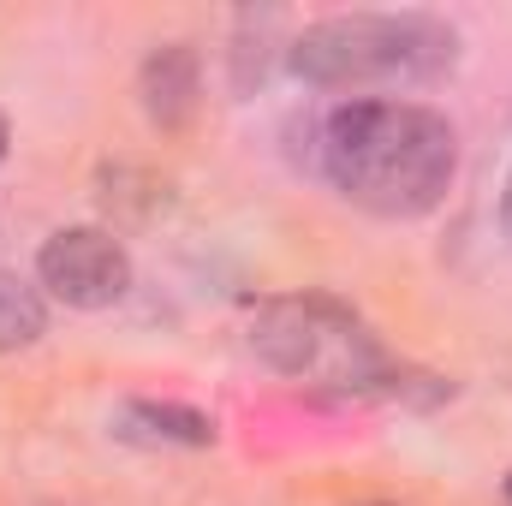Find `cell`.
<instances>
[{
    "label": "cell",
    "instance_id": "obj_1",
    "mask_svg": "<svg viewBox=\"0 0 512 506\" xmlns=\"http://www.w3.org/2000/svg\"><path fill=\"white\" fill-rule=\"evenodd\" d=\"M453 161H459L453 126L417 102H346L322 126L328 179L387 221L429 215L453 185Z\"/></svg>",
    "mask_w": 512,
    "mask_h": 506
},
{
    "label": "cell",
    "instance_id": "obj_2",
    "mask_svg": "<svg viewBox=\"0 0 512 506\" xmlns=\"http://www.w3.org/2000/svg\"><path fill=\"white\" fill-rule=\"evenodd\" d=\"M286 60L304 84L328 90L370 78H429L453 60V30L423 12H346L310 24Z\"/></svg>",
    "mask_w": 512,
    "mask_h": 506
},
{
    "label": "cell",
    "instance_id": "obj_3",
    "mask_svg": "<svg viewBox=\"0 0 512 506\" xmlns=\"http://www.w3.org/2000/svg\"><path fill=\"white\" fill-rule=\"evenodd\" d=\"M256 352L286 376H322L340 387H370L382 376L376 340L328 298H280L256 316Z\"/></svg>",
    "mask_w": 512,
    "mask_h": 506
},
{
    "label": "cell",
    "instance_id": "obj_4",
    "mask_svg": "<svg viewBox=\"0 0 512 506\" xmlns=\"http://www.w3.org/2000/svg\"><path fill=\"white\" fill-rule=\"evenodd\" d=\"M36 274L54 298H66L72 310H102V304H120L131 286V256L114 233L102 227H66L54 233L42 256H36Z\"/></svg>",
    "mask_w": 512,
    "mask_h": 506
},
{
    "label": "cell",
    "instance_id": "obj_5",
    "mask_svg": "<svg viewBox=\"0 0 512 506\" xmlns=\"http://www.w3.org/2000/svg\"><path fill=\"white\" fill-rule=\"evenodd\" d=\"M137 96H143V114L161 131H185L197 114V96H203V78H197V54L185 42H167L143 60V78H137Z\"/></svg>",
    "mask_w": 512,
    "mask_h": 506
},
{
    "label": "cell",
    "instance_id": "obj_6",
    "mask_svg": "<svg viewBox=\"0 0 512 506\" xmlns=\"http://www.w3.org/2000/svg\"><path fill=\"white\" fill-rule=\"evenodd\" d=\"M120 435H143V441H173V447H209L215 423L191 405H155V399H131L120 411Z\"/></svg>",
    "mask_w": 512,
    "mask_h": 506
},
{
    "label": "cell",
    "instance_id": "obj_7",
    "mask_svg": "<svg viewBox=\"0 0 512 506\" xmlns=\"http://www.w3.org/2000/svg\"><path fill=\"white\" fill-rule=\"evenodd\" d=\"M48 328V304L30 280L18 274H0V352H18V346H36Z\"/></svg>",
    "mask_w": 512,
    "mask_h": 506
},
{
    "label": "cell",
    "instance_id": "obj_8",
    "mask_svg": "<svg viewBox=\"0 0 512 506\" xmlns=\"http://www.w3.org/2000/svg\"><path fill=\"white\" fill-rule=\"evenodd\" d=\"M501 221H507V233H512V173H507V191H501Z\"/></svg>",
    "mask_w": 512,
    "mask_h": 506
},
{
    "label": "cell",
    "instance_id": "obj_9",
    "mask_svg": "<svg viewBox=\"0 0 512 506\" xmlns=\"http://www.w3.org/2000/svg\"><path fill=\"white\" fill-rule=\"evenodd\" d=\"M6 137H12V131H6V114H0V161H6Z\"/></svg>",
    "mask_w": 512,
    "mask_h": 506
},
{
    "label": "cell",
    "instance_id": "obj_10",
    "mask_svg": "<svg viewBox=\"0 0 512 506\" xmlns=\"http://www.w3.org/2000/svg\"><path fill=\"white\" fill-rule=\"evenodd\" d=\"M507 495H512V483H507Z\"/></svg>",
    "mask_w": 512,
    "mask_h": 506
}]
</instances>
